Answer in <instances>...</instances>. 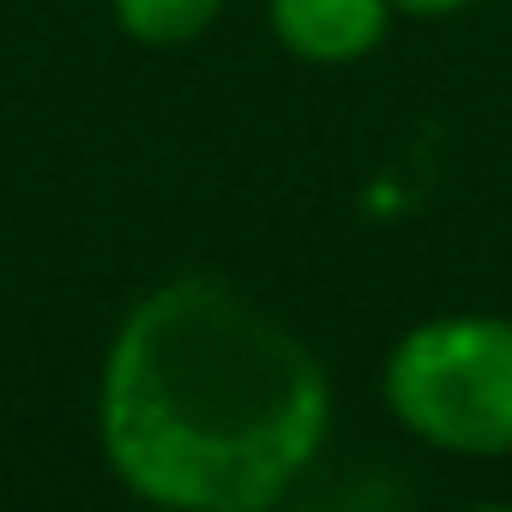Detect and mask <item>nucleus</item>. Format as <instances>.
Returning <instances> with one entry per match:
<instances>
[{
    "instance_id": "f257e3e1",
    "label": "nucleus",
    "mask_w": 512,
    "mask_h": 512,
    "mask_svg": "<svg viewBox=\"0 0 512 512\" xmlns=\"http://www.w3.org/2000/svg\"><path fill=\"white\" fill-rule=\"evenodd\" d=\"M332 440L320 356L253 296L187 272L145 290L97 368L109 476L163 512H266Z\"/></svg>"
},
{
    "instance_id": "f03ea898",
    "label": "nucleus",
    "mask_w": 512,
    "mask_h": 512,
    "mask_svg": "<svg viewBox=\"0 0 512 512\" xmlns=\"http://www.w3.org/2000/svg\"><path fill=\"white\" fill-rule=\"evenodd\" d=\"M392 422L446 458L512 452V314L416 320L380 368Z\"/></svg>"
},
{
    "instance_id": "7ed1b4c3",
    "label": "nucleus",
    "mask_w": 512,
    "mask_h": 512,
    "mask_svg": "<svg viewBox=\"0 0 512 512\" xmlns=\"http://www.w3.org/2000/svg\"><path fill=\"white\" fill-rule=\"evenodd\" d=\"M392 0H266V25L284 55L308 67H350L392 37Z\"/></svg>"
},
{
    "instance_id": "20e7f679",
    "label": "nucleus",
    "mask_w": 512,
    "mask_h": 512,
    "mask_svg": "<svg viewBox=\"0 0 512 512\" xmlns=\"http://www.w3.org/2000/svg\"><path fill=\"white\" fill-rule=\"evenodd\" d=\"M223 7L229 0H109L121 37L139 49H187L223 19Z\"/></svg>"
},
{
    "instance_id": "39448f33",
    "label": "nucleus",
    "mask_w": 512,
    "mask_h": 512,
    "mask_svg": "<svg viewBox=\"0 0 512 512\" xmlns=\"http://www.w3.org/2000/svg\"><path fill=\"white\" fill-rule=\"evenodd\" d=\"M470 7H482V0H392V13H410V19H452Z\"/></svg>"
}]
</instances>
